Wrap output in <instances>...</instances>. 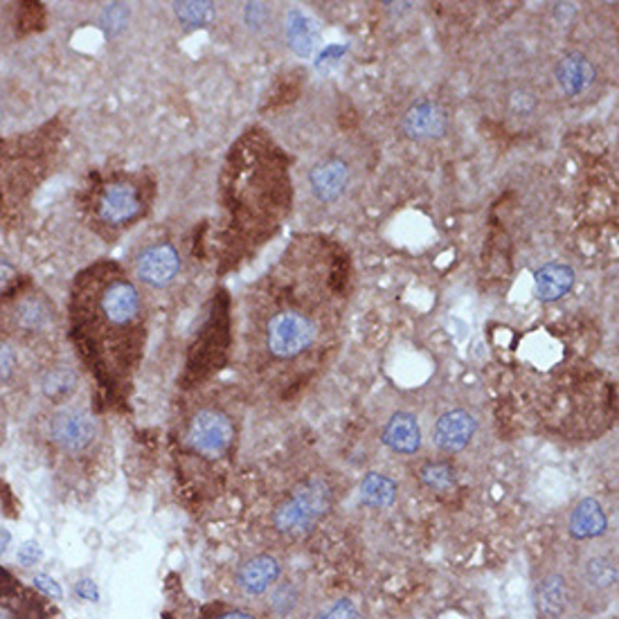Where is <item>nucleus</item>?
Listing matches in <instances>:
<instances>
[{
	"label": "nucleus",
	"mask_w": 619,
	"mask_h": 619,
	"mask_svg": "<svg viewBox=\"0 0 619 619\" xmlns=\"http://www.w3.org/2000/svg\"><path fill=\"white\" fill-rule=\"evenodd\" d=\"M573 619H597L617 599L619 552L612 538H597L570 556Z\"/></svg>",
	"instance_id": "f257e3e1"
},
{
	"label": "nucleus",
	"mask_w": 619,
	"mask_h": 619,
	"mask_svg": "<svg viewBox=\"0 0 619 619\" xmlns=\"http://www.w3.org/2000/svg\"><path fill=\"white\" fill-rule=\"evenodd\" d=\"M335 489L327 476L300 480L270 512V532L281 543L307 538L333 510Z\"/></svg>",
	"instance_id": "f03ea898"
},
{
	"label": "nucleus",
	"mask_w": 619,
	"mask_h": 619,
	"mask_svg": "<svg viewBox=\"0 0 619 619\" xmlns=\"http://www.w3.org/2000/svg\"><path fill=\"white\" fill-rule=\"evenodd\" d=\"M532 595L538 619H573L570 554L545 549L532 570Z\"/></svg>",
	"instance_id": "7ed1b4c3"
},
{
	"label": "nucleus",
	"mask_w": 619,
	"mask_h": 619,
	"mask_svg": "<svg viewBox=\"0 0 619 619\" xmlns=\"http://www.w3.org/2000/svg\"><path fill=\"white\" fill-rule=\"evenodd\" d=\"M318 341L316 320L300 309H281L270 316L264 345L275 361H296L305 356Z\"/></svg>",
	"instance_id": "20e7f679"
},
{
	"label": "nucleus",
	"mask_w": 619,
	"mask_h": 619,
	"mask_svg": "<svg viewBox=\"0 0 619 619\" xmlns=\"http://www.w3.org/2000/svg\"><path fill=\"white\" fill-rule=\"evenodd\" d=\"M285 575V558L275 549H259L244 554L233 568L231 586L235 597L246 606H259V601L273 590Z\"/></svg>",
	"instance_id": "39448f33"
},
{
	"label": "nucleus",
	"mask_w": 619,
	"mask_h": 619,
	"mask_svg": "<svg viewBox=\"0 0 619 619\" xmlns=\"http://www.w3.org/2000/svg\"><path fill=\"white\" fill-rule=\"evenodd\" d=\"M185 441L194 453H199L203 458H210V460L223 458L235 441L233 417L214 406L196 410L188 424Z\"/></svg>",
	"instance_id": "423d86ee"
},
{
	"label": "nucleus",
	"mask_w": 619,
	"mask_h": 619,
	"mask_svg": "<svg viewBox=\"0 0 619 619\" xmlns=\"http://www.w3.org/2000/svg\"><path fill=\"white\" fill-rule=\"evenodd\" d=\"M50 439L56 448H62L64 453L77 456L88 450L97 439V421L84 408H62L50 417L47 424Z\"/></svg>",
	"instance_id": "0eeeda50"
},
{
	"label": "nucleus",
	"mask_w": 619,
	"mask_h": 619,
	"mask_svg": "<svg viewBox=\"0 0 619 619\" xmlns=\"http://www.w3.org/2000/svg\"><path fill=\"white\" fill-rule=\"evenodd\" d=\"M313 604L309 581L302 575H281L273 590L259 601L255 612L262 619H302Z\"/></svg>",
	"instance_id": "6e6552de"
},
{
	"label": "nucleus",
	"mask_w": 619,
	"mask_h": 619,
	"mask_svg": "<svg viewBox=\"0 0 619 619\" xmlns=\"http://www.w3.org/2000/svg\"><path fill=\"white\" fill-rule=\"evenodd\" d=\"M476 433H478L476 417L469 410L453 408L444 413L435 421L433 439L444 456H456L462 453V450L473 441Z\"/></svg>",
	"instance_id": "1a4fd4ad"
},
{
	"label": "nucleus",
	"mask_w": 619,
	"mask_h": 619,
	"mask_svg": "<svg viewBox=\"0 0 619 619\" xmlns=\"http://www.w3.org/2000/svg\"><path fill=\"white\" fill-rule=\"evenodd\" d=\"M0 619H45L39 595L3 568H0Z\"/></svg>",
	"instance_id": "9d476101"
},
{
	"label": "nucleus",
	"mask_w": 619,
	"mask_h": 619,
	"mask_svg": "<svg viewBox=\"0 0 619 619\" xmlns=\"http://www.w3.org/2000/svg\"><path fill=\"white\" fill-rule=\"evenodd\" d=\"M138 277L151 287H164L172 281L181 270V257L174 246L158 244L147 248L136 262Z\"/></svg>",
	"instance_id": "9b49d317"
},
{
	"label": "nucleus",
	"mask_w": 619,
	"mask_h": 619,
	"mask_svg": "<svg viewBox=\"0 0 619 619\" xmlns=\"http://www.w3.org/2000/svg\"><path fill=\"white\" fill-rule=\"evenodd\" d=\"M566 527H568V534L579 543H590V541L604 538L606 530H608V516L604 512L601 502L595 498L579 500L568 514Z\"/></svg>",
	"instance_id": "f8f14e48"
},
{
	"label": "nucleus",
	"mask_w": 619,
	"mask_h": 619,
	"mask_svg": "<svg viewBox=\"0 0 619 619\" xmlns=\"http://www.w3.org/2000/svg\"><path fill=\"white\" fill-rule=\"evenodd\" d=\"M383 444L397 456H415L421 448V428L415 415L394 413L381 433Z\"/></svg>",
	"instance_id": "ddd939ff"
},
{
	"label": "nucleus",
	"mask_w": 619,
	"mask_h": 619,
	"mask_svg": "<svg viewBox=\"0 0 619 619\" xmlns=\"http://www.w3.org/2000/svg\"><path fill=\"white\" fill-rule=\"evenodd\" d=\"M309 183H311V190L318 196V201L331 203L343 196V192L350 183V167H348V162L338 160V158L324 160L311 169Z\"/></svg>",
	"instance_id": "4468645a"
},
{
	"label": "nucleus",
	"mask_w": 619,
	"mask_h": 619,
	"mask_svg": "<svg viewBox=\"0 0 619 619\" xmlns=\"http://www.w3.org/2000/svg\"><path fill=\"white\" fill-rule=\"evenodd\" d=\"M448 118L439 104L419 102L415 104L404 118V131L415 140H433L446 134Z\"/></svg>",
	"instance_id": "2eb2a0df"
},
{
	"label": "nucleus",
	"mask_w": 619,
	"mask_h": 619,
	"mask_svg": "<svg viewBox=\"0 0 619 619\" xmlns=\"http://www.w3.org/2000/svg\"><path fill=\"white\" fill-rule=\"evenodd\" d=\"M102 311L113 324H127L140 311V296L129 281H113L102 296Z\"/></svg>",
	"instance_id": "dca6fc26"
},
{
	"label": "nucleus",
	"mask_w": 619,
	"mask_h": 619,
	"mask_svg": "<svg viewBox=\"0 0 619 619\" xmlns=\"http://www.w3.org/2000/svg\"><path fill=\"white\" fill-rule=\"evenodd\" d=\"M140 212V199L129 185H110L104 190L99 201V216L106 223L120 225L136 218Z\"/></svg>",
	"instance_id": "f3484780"
},
{
	"label": "nucleus",
	"mask_w": 619,
	"mask_h": 619,
	"mask_svg": "<svg viewBox=\"0 0 619 619\" xmlns=\"http://www.w3.org/2000/svg\"><path fill=\"white\" fill-rule=\"evenodd\" d=\"M595 79V68L581 52H570L556 66V84L566 95L584 93Z\"/></svg>",
	"instance_id": "a211bd4d"
},
{
	"label": "nucleus",
	"mask_w": 619,
	"mask_h": 619,
	"mask_svg": "<svg viewBox=\"0 0 619 619\" xmlns=\"http://www.w3.org/2000/svg\"><path fill=\"white\" fill-rule=\"evenodd\" d=\"M302 619H367L363 606L352 595H331L327 599L313 601Z\"/></svg>",
	"instance_id": "6ab92c4d"
},
{
	"label": "nucleus",
	"mask_w": 619,
	"mask_h": 619,
	"mask_svg": "<svg viewBox=\"0 0 619 619\" xmlns=\"http://www.w3.org/2000/svg\"><path fill=\"white\" fill-rule=\"evenodd\" d=\"M575 273L566 264H547L536 273V294L541 300H558L573 289Z\"/></svg>",
	"instance_id": "aec40b11"
},
{
	"label": "nucleus",
	"mask_w": 619,
	"mask_h": 619,
	"mask_svg": "<svg viewBox=\"0 0 619 619\" xmlns=\"http://www.w3.org/2000/svg\"><path fill=\"white\" fill-rule=\"evenodd\" d=\"M397 493L399 487L392 478L383 473H367L361 482L359 498L363 504L372 506V510H387V506H392L394 500H397Z\"/></svg>",
	"instance_id": "412c9836"
},
{
	"label": "nucleus",
	"mask_w": 619,
	"mask_h": 619,
	"mask_svg": "<svg viewBox=\"0 0 619 619\" xmlns=\"http://www.w3.org/2000/svg\"><path fill=\"white\" fill-rule=\"evenodd\" d=\"M419 478L435 493H448V491H453L456 484H458L453 467H450L448 462H441V460L426 462L419 469Z\"/></svg>",
	"instance_id": "4be33fe9"
},
{
	"label": "nucleus",
	"mask_w": 619,
	"mask_h": 619,
	"mask_svg": "<svg viewBox=\"0 0 619 619\" xmlns=\"http://www.w3.org/2000/svg\"><path fill=\"white\" fill-rule=\"evenodd\" d=\"M77 387V376L71 370H52L43 378V392L52 402H66Z\"/></svg>",
	"instance_id": "5701e85b"
},
{
	"label": "nucleus",
	"mask_w": 619,
	"mask_h": 619,
	"mask_svg": "<svg viewBox=\"0 0 619 619\" xmlns=\"http://www.w3.org/2000/svg\"><path fill=\"white\" fill-rule=\"evenodd\" d=\"M289 39L300 54H309L316 47V25L307 17L296 14L289 23Z\"/></svg>",
	"instance_id": "b1692460"
},
{
	"label": "nucleus",
	"mask_w": 619,
	"mask_h": 619,
	"mask_svg": "<svg viewBox=\"0 0 619 619\" xmlns=\"http://www.w3.org/2000/svg\"><path fill=\"white\" fill-rule=\"evenodd\" d=\"M177 14L185 25L199 28L214 19V8L212 3H179Z\"/></svg>",
	"instance_id": "393cba45"
},
{
	"label": "nucleus",
	"mask_w": 619,
	"mask_h": 619,
	"mask_svg": "<svg viewBox=\"0 0 619 619\" xmlns=\"http://www.w3.org/2000/svg\"><path fill=\"white\" fill-rule=\"evenodd\" d=\"M14 363H17L14 354L8 348L0 345V381L8 378L14 372Z\"/></svg>",
	"instance_id": "a878e982"
},
{
	"label": "nucleus",
	"mask_w": 619,
	"mask_h": 619,
	"mask_svg": "<svg viewBox=\"0 0 619 619\" xmlns=\"http://www.w3.org/2000/svg\"><path fill=\"white\" fill-rule=\"evenodd\" d=\"M214 619H262L257 612L253 610H244V608H237V610H228V612H223Z\"/></svg>",
	"instance_id": "bb28decb"
}]
</instances>
